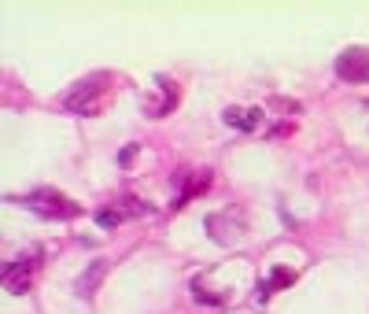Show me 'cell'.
<instances>
[{
  "instance_id": "cell-2",
  "label": "cell",
  "mask_w": 369,
  "mask_h": 314,
  "mask_svg": "<svg viewBox=\"0 0 369 314\" xmlns=\"http://www.w3.org/2000/svg\"><path fill=\"white\" fill-rule=\"evenodd\" d=\"M34 215L41 218H59V222H67V218H78L81 215V203H74L71 196H63L56 193V188H34V193L23 200Z\"/></svg>"
},
{
  "instance_id": "cell-8",
  "label": "cell",
  "mask_w": 369,
  "mask_h": 314,
  "mask_svg": "<svg viewBox=\"0 0 369 314\" xmlns=\"http://www.w3.org/2000/svg\"><path fill=\"white\" fill-rule=\"evenodd\" d=\"M207 229H211V237L218 240V244H229V240H236V237H241V233H236L241 226L226 222V215H211V218H207Z\"/></svg>"
},
{
  "instance_id": "cell-5",
  "label": "cell",
  "mask_w": 369,
  "mask_h": 314,
  "mask_svg": "<svg viewBox=\"0 0 369 314\" xmlns=\"http://www.w3.org/2000/svg\"><path fill=\"white\" fill-rule=\"evenodd\" d=\"M222 118H226V126H236V130L251 133V130H258V126H263L266 111H263V108H226Z\"/></svg>"
},
{
  "instance_id": "cell-3",
  "label": "cell",
  "mask_w": 369,
  "mask_h": 314,
  "mask_svg": "<svg viewBox=\"0 0 369 314\" xmlns=\"http://www.w3.org/2000/svg\"><path fill=\"white\" fill-rule=\"evenodd\" d=\"M41 259H45V248H30L26 255L11 259L8 270H4V285H8V292H15V296L30 292V288H34V278H37V270H41Z\"/></svg>"
},
{
  "instance_id": "cell-6",
  "label": "cell",
  "mask_w": 369,
  "mask_h": 314,
  "mask_svg": "<svg viewBox=\"0 0 369 314\" xmlns=\"http://www.w3.org/2000/svg\"><path fill=\"white\" fill-rule=\"evenodd\" d=\"M292 281H295V270H288V266H277V270H273V274L266 278V285H263V288H258V303H266V300L273 296V292H277V288H288Z\"/></svg>"
},
{
  "instance_id": "cell-7",
  "label": "cell",
  "mask_w": 369,
  "mask_h": 314,
  "mask_svg": "<svg viewBox=\"0 0 369 314\" xmlns=\"http://www.w3.org/2000/svg\"><path fill=\"white\" fill-rule=\"evenodd\" d=\"M103 274H107V263H93V266H89V270H85V274L78 278V285H74V288H78V296H85V300H89L93 292L100 288Z\"/></svg>"
},
{
  "instance_id": "cell-9",
  "label": "cell",
  "mask_w": 369,
  "mask_h": 314,
  "mask_svg": "<svg viewBox=\"0 0 369 314\" xmlns=\"http://www.w3.org/2000/svg\"><path fill=\"white\" fill-rule=\"evenodd\" d=\"M122 222V211H107V207H103V211H96V226L100 229H115Z\"/></svg>"
},
{
  "instance_id": "cell-1",
  "label": "cell",
  "mask_w": 369,
  "mask_h": 314,
  "mask_svg": "<svg viewBox=\"0 0 369 314\" xmlns=\"http://www.w3.org/2000/svg\"><path fill=\"white\" fill-rule=\"evenodd\" d=\"M107 96H111V78L107 74H93L78 81V86L63 96V108L74 115H100L107 108Z\"/></svg>"
},
{
  "instance_id": "cell-10",
  "label": "cell",
  "mask_w": 369,
  "mask_h": 314,
  "mask_svg": "<svg viewBox=\"0 0 369 314\" xmlns=\"http://www.w3.org/2000/svg\"><path fill=\"white\" fill-rule=\"evenodd\" d=\"M151 207H144V203H137V200H122V215H129V218H137V215H148Z\"/></svg>"
},
{
  "instance_id": "cell-4",
  "label": "cell",
  "mask_w": 369,
  "mask_h": 314,
  "mask_svg": "<svg viewBox=\"0 0 369 314\" xmlns=\"http://www.w3.org/2000/svg\"><path fill=\"white\" fill-rule=\"evenodd\" d=\"M336 74L343 78V81H365L369 86V49H343L340 56H336Z\"/></svg>"
},
{
  "instance_id": "cell-11",
  "label": "cell",
  "mask_w": 369,
  "mask_h": 314,
  "mask_svg": "<svg viewBox=\"0 0 369 314\" xmlns=\"http://www.w3.org/2000/svg\"><path fill=\"white\" fill-rule=\"evenodd\" d=\"M133 156H137V144H129V148L118 156V163H122V166H129V163H133Z\"/></svg>"
}]
</instances>
